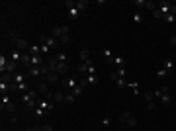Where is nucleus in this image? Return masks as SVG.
Listing matches in <instances>:
<instances>
[{"mask_svg":"<svg viewBox=\"0 0 176 131\" xmlns=\"http://www.w3.org/2000/svg\"><path fill=\"white\" fill-rule=\"evenodd\" d=\"M106 65H112V67H116V69H121V67H125V57L114 55V57H110V59H106Z\"/></svg>","mask_w":176,"mask_h":131,"instance_id":"4","label":"nucleus"},{"mask_svg":"<svg viewBox=\"0 0 176 131\" xmlns=\"http://www.w3.org/2000/svg\"><path fill=\"white\" fill-rule=\"evenodd\" d=\"M35 90H37V92H39V96L43 98L45 94L49 92V86H47V82H39V84H37V88H35Z\"/></svg>","mask_w":176,"mask_h":131,"instance_id":"16","label":"nucleus"},{"mask_svg":"<svg viewBox=\"0 0 176 131\" xmlns=\"http://www.w3.org/2000/svg\"><path fill=\"white\" fill-rule=\"evenodd\" d=\"M0 108H2V110H6V112H10V113H14V112H16V104H14V102H12L8 96H6V94L2 96V102H0Z\"/></svg>","mask_w":176,"mask_h":131,"instance_id":"5","label":"nucleus"},{"mask_svg":"<svg viewBox=\"0 0 176 131\" xmlns=\"http://www.w3.org/2000/svg\"><path fill=\"white\" fill-rule=\"evenodd\" d=\"M174 67H176V63H174L172 59H166V61H165V65H162V69H165L166 72H170V71H172Z\"/></svg>","mask_w":176,"mask_h":131,"instance_id":"19","label":"nucleus"},{"mask_svg":"<svg viewBox=\"0 0 176 131\" xmlns=\"http://www.w3.org/2000/svg\"><path fill=\"white\" fill-rule=\"evenodd\" d=\"M55 102H65V94H63V92H55Z\"/></svg>","mask_w":176,"mask_h":131,"instance_id":"36","label":"nucleus"},{"mask_svg":"<svg viewBox=\"0 0 176 131\" xmlns=\"http://www.w3.org/2000/svg\"><path fill=\"white\" fill-rule=\"evenodd\" d=\"M157 6H158V10H161L162 14H168V12H170V6H172V2H170V0H161Z\"/></svg>","mask_w":176,"mask_h":131,"instance_id":"10","label":"nucleus"},{"mask_svg":"<svg viewBox=\"0 0 176 131\" xmlns=\"http://www.w3.org/2000/svg\"><path fill=\"white\" fill-rule=\"evenodd\" d=\"M61 82H63V86H65V88H69L70 92H73V90L78 86V82H80V75H69V76H63Z\"/></svg>","mask_w":176,"mask_h":131,"instance_id":"2","label":"nucleus"},{"mask_svg":"<svg viewBox=\"0 0 176 131\" xmlns=\"http://www.w3.org/2000/svg\"><path fill=\"white\" fill-rule=\"evenodd\" d=\"M133 6H137V8H145L147 6V2H145V0H133Z\"/></svg>","mask_w":176,"mask_h":131,"instance_id":"31","label":"nucleus"},{"mask_svg":"<svg viewBox=\"0 0 176 131\" xmlns=\"http://www.w3.org/2000/svg\"><path fill=\"white\" fill-rule=\"evenodd\" d=\"M31 113H33V116H35V117H43V113H45V110H41V108H39V106H37V108H35V110H33V112H31Z\"/></svg>","mask_w":176,"mask_h":131,"instance_id":"30","label":"nucleus"},{"mask_svg":"<svg viewBox=\"0 0 176 131\" xmlns=\"http://www.w3.org/2000/svg\"><path fill=\"white\" fill-rule=\"evenodd\" d=\"M119 78H123V76L117 75V71H112V72H110V80H112V82H117Z\"/></svg>","mask_w":176,"mask_h":131,"instance_id":"29","label":"nucleus"},{"mask_svg":"<svg viewBox=\"0 0 176 131\" xmlns=\"http://www.w3.org/2000/svg\"><path fill=\"white\" fill-rule=\"evenodd\" d=\"M10 92H22L20 84H18V82H12V84H10Z\"/></svg>","mask_w":176,"mask_h":131,"instance_id":"32","label":"nucleus"},{"mask_svg":"<svg viewBox=\"0 0 176 131\" xmlns=\"http://www.w3.org/2000/svg\"><path fill=\"white\" fill-rule=\"evenodd\" d=\"M37 106H39L41 110H53L55 108V104H53V102H47L45 98H39V100H37Z\"/></svg>","mask_w":176,"mask_h":131,"instance_id":"11","label":"nucleus"},{"mask_svg":"<svg viewBox=\"0 0 176 131\" xmlns=\"http://www.w3.org/2000/svg\"><path fill=\"white\" fill-rule=\"evenodd\" d=\"M28 53L29 55H41V45L39 43H31L29 49H28Z\"/></svg>","mask_w":176,"mask_h":131,"instance_id":"15","label":"nucleus"},{"mask_svg":"<svg viewBox=\"0 0 176 131\" xmlns=\"http://www.w3.org/2000/svg\"><path fill=\"white\" fill-rule=\"evenodd\" d=\"M78 16H80V10H78L77 6H73V8H69V18L70 20H77Z\"/></svg>","mask_w":176,"mask_h":131,"instance_id":"18","label":"nucleus"},{"mask_svg":"<svg viewBox=\"0 0 176 131\" xmlns=\"http://www.w3.org/2000/svg\"><path fill=\"white\" fill-rule=\"evenodd\" d=\"M16 69H18V63L12 59H8V57L0 55V71L2 72H10V75H14Z\"/></svg>","mask_w":176,"mask_h":131,"instance_id":"1","label":"nucleus"},{"mask_svg":"<svg viewBox=\"0 0 176 131\" xmlns=\"http://www.w3.org/2000/svg\"><path fill=\"white\" fill-rule=\"evenodd\" d=\"M69 71H70V69H69V63H59L57 69H55V72H57L59 76H69Z\"/></svg>","mask_w":176,"mask_h":131,"instance_id":"7","label":"nucleus"},{"mask_svg":"<svg viewBox=\"0 0 176 131\" xmlns=\"http://www.w3.org/2000/svg\"><path fill=\"white\" fill-rule=\"evenodd\" d=\"M153 16H155V18H157V20H162V18H165V14H162V12L158 10V8H157V10L153 12Z\"/></svg>","mask_w":176,"mask_h":131,"instance_id":"39","label":"nucleus"},{"mask_svg":"<svg viewBox=\"0 0 176 131\" xmlns=\"http://www.w3.org/2000/svg\"><path fill=\"white\" fill-rule=\"evenodd\" d=\"M168 43H170V45H176V35H172V37L168 39Z\"/></svg>","mask_w":176,"mask_h":131,"instance_id":"44","label":"nucleus"},{"mask_svg":"<svg viewBox=\"0 0 176 131\" xmlns=\"http://www.w3.org/2000/svg\"><path fill=\"white\" fill-rule=\"evenodd\" d=\"M174 18H176L174 14H165V18H162V20H165L166 24H172V22H174Z\"/></svg>","mask_w":176,"mask_h":131,"instance_id":"33","label":"nucleus"},{"mask_svg":"<svg viewBox=\"0 0 176 131\" xmlns=\"http://www.w3.org/2000/svg\"><path fill=\"white\" fill-rule=\"evenodd\" d=\"M0 82H2V84H12V82H14V75H10V72H2Z\"/></svg>","mask_w":176,"mask_h":131,"instance_id":"14","label":"nucleus"},{"mask_svg":"<svg viewBox=\"0 0 176 131\" xmlns=\"http://www.w3.org/2000/svg\"><path fill=\"white\" fill-rule=\"evenodd\" d=\"M127 86L133 90V94H135V96H139V88H137V82H131V84H127Z\"/></svg>","mask_w":176,"mask_h":131,"instance_id":"35","label":"nucleus"},{"mask_svg":"<svg viewBox=\"0 0 176 131\" xmlns=\"http://www.w3.org/2000/svg\"><path fill=\"white\" fill-rule=\"evenodd\" d=\"M61 78H63V76H59L55 71H51V72H49L47 76H45V82H47V84H53V82H59V80H61Z\"/></svg>","mask_w":176,"mask_h":131,"instance_id":"12","label":"nucleus"},{"mask_svg":"<svg viewBox=\"0 0 176 131\" xmlns=\"http://www.w3.org/2000/svg\"><path fill=\"white\" fill-rule=\"evenodd\" d=\"M98 80V75H88V76H80V86H88V84H94Z\"/></svg>","mask_w":176,"mask_h":131,"instance_id":"8","label":"nucleus"},{"mask_svg":"<svg viewBox=\"0 0 176 131\" xmlns=\"http://www.w3.org/2000/svg\"><path fill=\"white\" fill-rule=\"evenodd\" d=\"M39 98H41V96H39V92H37L35 88H29L28 92L22 94V98H20V100H22V104L26 106V104H29L31 100H39Z\"/></svg>","mask_w":176,"mask_h":131,"instance_id":"3","label":"nucleus"},{"mask_svg":"<svg viewBox=\"0 0 176 131\" xmlns=\"http://www.w3.org/2000/svg\"><path fill=\"white\" fill-rule=\"evenodd\" d=\"M22 55H24L22 51H12V53H10V59L16 61V63H20V61H22Z\"/></svg>","mask_w":176,"mask_h":131,"instance_id":"21","label":"nucleus"},{"mask_svg":"<svg viewBox=\"0 0 176 131\" xmlns=\"http://www.w3.org/2000/svg\"><path fill=\"white\" fill-rule=\"evenodd\" d=\"M116 84H117V88H125V86H127V80H125V78H119Z\"/></svg>","mask_w":176,"mask_h":131,"instance_id":"38","label":"nucleus"},{"mask_svg":"<svg viewBox=\"0 0 176 131\" xmlns=\"http://www.w3.org/2000/svg\"><path fill=\"white\" fill-rule=\"evenodd\" d=\"M133 22H135V24H143L145 22V16L141 14V12H135V14H133Z\"/></svg>","mask_w":176,"mask_h":131,"instance_id":"23","label":"nucleus"},{"mask_svg":"<svg viewBox=\"0 0 176 131\" xmlns=\"http://www.w3.org/2000/svg\"><path fill=\"white\" fill-rule=\"evenodd\" d=\"M74 6L82 12V10H86V8L90 6V0H77V4H74Z\"/></svg>","mask_w":176,"mask_h":131,"instance_id":"17","label":"nucleus"},{"mask_svg":"<svg viewBox=\"0 0 176 131\" xmlns=\"http://www.w3.org/2000/svg\"><path fill=\"white\" fill-rule=\"evenodd\" d=\"M166 75H168V72H166V71H165V69H162V67H161V69H158V71H157V76H158V78H165Z\"/></svg>","mask_w":176,"mask_h":131,"instance_id":"37","label":"nucleus"},{"mask_svg":"<svg viewBox=\"0 0 176 131\" xmlns=\"http://www.w3.org/2000/svg\"><path fill=\"white\" fill-rule=\"evenodd\" d=\"M129 116H131V113H129V112H123V113H121L119 117H117V121H119V123H127Z\"/></svg>","mask_w":176,"mask_h":131,"instance_id":"26","label":"nucleus"},{"mask_svg":"<svg viewBox=\"0 0 176 131\" xmlns=\"http://www.w3.org/2000/svg\"><path fill=\"white\" fill-rule=\"evenodd\" d=\"M41 131H55V129H53V125L45 123V125H41Z\"/></svg>","mask_w":176,"mask_h":131,"instance_id":"42","label":"nucleus"},{"mask_svg":"<svg viewBox=\"0 0 176 131\" xmlns=\"http://www.w3.org/2000/svg\"><path fill=\"white\" fill-rule=\"evenodd\" d=\"M26 131H41V127H37V125H35V127H28Z\"/></svg>","mask_w":176,"mask_h":131,"instance_id":"45","label":"nucleus"},{"mask_svg":"<svg viewBox=\"0 0 176 131\" xmlns=\"http://www.w3.org/2000/svg\"><path fill=\"white\" fill-rule=\"evenodd\" d=\"M82 88H84V86H80V84H78V86L73 90V94H74V96H80V94H82Z\"/></svg>","mask_w":176,"mask_h":131,"instance_id":"41","label":"nucleus"},{"mask_svg":"<svg viewBox=\"0 0 176 131\" xmlns=\"http://www.w3.org/2000/svg\"><path fill=\"white\" fill-rule=\"evenodd\" d=\"M57 61H59V63H69V57H67L65 55V53H57Z\"/></svg>","mask_w":176,"mask_h":131,"instance_id":"27","label":"nucleus"},{"mask_svg":"<svg viewBox=\"0 0 176 131\" xmlns=\"http://www.w3.org/2000/svg\"><path fill=\"white\" fill-rule=\"evenodd\" d=\"M69 41H70L69 34H65V35H61V37H59V43H69Z\"/></svg>","mask_w":176,"mask_h":131,"instance_id":"40","label":"nucleus"},{"mask_svg":"<svg viewBox=\"0 0 176 131\" xmlns=\"http://www.w3.org/2000/svg\"><path fill=\"white\" fill-rule=\"evenodd\" d=\"M29 45H31V43H28V41H26V39H22V37H20V39H18V41H16V47H18V49H20V51H22V53H24V51H26V53H28V49H29Z\"/></svg>","mask_w":176,"mask_h":131,"instance_id":"13","label":"nucleus"},{"mask_svg":"<svg viewBox=\"0 0 176 131\" xmlns=\"http://www.w3.org/2000/svg\"><path fill=\"white\" fill-rule=\"evenodd\" d=\"M143 98H145V100H147V104H151V102L155 100V92H151V90H145Z\"/></svg>","mask_w":176,"mask_h":131,"instance_id":"24","label":"nucleus"},{"mask_svg":"<svg viewBox=\"0 0 176 131\" xmlns=\"http://www.w3.org/2000/svg\"><path fill=\"white\" fill-rule=\"evenodd\" d=\"M92 57H90V51H88V49L84 47V49H80V61L82 63H86V61H90Z\"/></svg>","mask_w":176,"mask_h":131,"instance_id":"20","label":"nucleus"},{"mask_svg":"<svg viewBox=\"0 0 176 131\" xmlns=\"http://www.w3.org/2000/svg\"><path fill=\"white\" fill-rule=\"evenodd\" d=\"M116 71H117V75H119V76H123V78H125V72H127V71H125V67H121V69H116Z\"/></svg>","mask_w":176,"mask_h":131,"instance_id":"43","label":"nucleus"},{"mask_svg":"<svg viewBox=\"0 0 176 131\" xmlns=\"http://www.w3.org/2000/svg\"><path fill=\"white\" fill-rule=\"evenodd\" d=\"M74 100H77V96H74L73 92H70V94H65V102H67V104H74Z\"/></svg>","mask_w":176,"mask_h":131,"instance_id":"28","label":"nucleus"},{"mask_svg":"<svg viewBox=\"0 0 176 131\" xmlns=\"http://www.w3.org/2000/svg\"><path fill=\"white\" fill-rule=\"evenodd\" d=\"M170 102H172V98H170L168 92H166V94H161V104H162V106H168Z\"/></svg>","mask_w":176,"mask_h":131,"instance_id":"22","label":"nucleus"},{"mask_svg":"<svg viewBox=\"0 0 176 131\" xmlns=\"http://www.w3.org/2000/svg\"><path fill=\"white\" fill-rule=\"evenodd\" d=\"M127 125L129 127H137V120L133 116H129V120H127Z\"/></svg>","mask_w":176,"mask_h":131,"instance_id":"34","label":"nucleus"},{"mask_svg":"<svg viewBox=\"0 0 176 131\" xmlns=\"http://www.w3.org/2000/svg\"><path fill=\"white\" fill-rule=\"evenodd\" d=\"M65 34H69V26H61V27H55V30L51 31V37H61V35H65Z\"/></svg>","mask_w":176,"mask_h":131,"instance_id":"9","label":"nucleus"},{"mask_svg":"<svg viewBox=\"0 0 176 131\" xmlns=\"http://www.w3.org/2000/svg\"><path fill=\"white\" fill-rule=\"evenodd\" d=\"M100 55H102V59L106 61V59H110V57H114V53H112L110 49H102V51H100Z\"/></svg>","mask_w":176,"mask_h":131,"instance_id":"25","label":"nucleus"},{"mask_svg":"<svg viewBox=\"0 0 176 131\" xmlns=\"http://www.w3.org/2000/svg\"><path fill=\"white\" fill-rule=\"evenodd\" d=\"M37 41H39V43H45V45H49L51 49H55L57 45H59V39H55V37H47V35H39V37H37Z\"/></svg>","mask_w":176,"mask_h":131,"instance_id":"6","label":"nucleus"}]
</instances>
